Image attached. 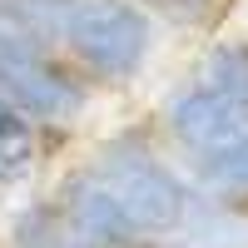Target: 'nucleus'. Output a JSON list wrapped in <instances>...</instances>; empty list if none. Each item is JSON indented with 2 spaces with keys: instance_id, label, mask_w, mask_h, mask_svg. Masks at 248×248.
Segmentation results:
<instances>
[{
  "instance_id": "1",
  "label": "nucleus",
  "mask_w": 248,
  "mask_h": 248,
  "mask_svg": "<svg viewBox=\"0 0 248 248\" xmlns=\"http://www.w3.org/2000/svg\"><path fill=\"white\" fill-rule=\"evenodd\" d=\"M85 169L99 179V189L114 199V209L129 218V229L144 243L174 238V229L194 203V184L169 159H159L144 134H114Z\"/></svg>"
},
{
  "instance_id": "2",
  "label": "nucleus",
  "mask_w": 248,
  "mask_h": 248,
  "mask_svg": "<svg viewBox=\"0 0 248 248\" xmlns=\"http://www.w3.org/2000/svg\"><path fill=\"white\" fill-rule=\"evenodd\" d=\"M55 50L94 85H129L154 55V20L134 0H70Z\"/></svg>"
},
{
  "instance_id": "3",
  "label": "nucleus",
  "mask_w": 248,
  "mask_h": 248,
  "mask_svg": "<svg viewBox=\"0 0 248 248\" xmlns=\"http://www.w3.org/2000/svg\"><path fill=\"white\" fill-rule=\"evenodd\" d=\"M0 94L35 129H65L90 109V79L45 40L0 25Z\"/></svg>"
},
{
  "instance_id": "4",
  "label": "nucleus",
  "mask_w": 248,
  "mask_h": 248,
  "mask_svg": "<svg viewBox=\"0 0 248 248\" xmlns=\"http://www.w3.org/2000/svg\"><path fill=\"white\" fill-rule=\"evenodd\" d=\"M164 129L174 134V144L189 159H199V154H214L223 144H233L238 134H248V114L223 90L194 79V85H184V90L169 94V105H164Z\"/></svg>"
},
{
  "instance_id": "5",
  "label": "nucleus",
  "mask_w": 248,
  "mask_h": 248,
  "mask_svg": "<svg viewBox=\"0 0 248 248\" xmlns=\"http://www.w3.org/2000/svg\"><path fill=\"white\" fill-rule=\"evenodd\" d=\"M189 164H194L189 184L199 194H209L214 203H223V209H243L248 203V134H238L233 144H223L214 154H199Z\"/></svg>"
},
{
  "instance_id": "6",
  "label": "nucleus",
  "mask_w": 248,
  "mask_h": 248,
  "mask_svg": "<svg viewBox=\"0 0 248 248\" xmlns=\"http://www.w3.org/2000/svg\"><path fill=\"white\" fill-rule=\"evenodd\" d=\"M40 164V129L0 94V189L20 184Z\"/></svg>"
},
{
  "instance_id": "7",
  "label": "nucleus",
  "mask_w": 248,
  "mask_h": 248,
  "mask_svg": "<svg viewBox=\"0 0 248 248\" xmlns=\"http://www.w3.org/2000/svg\"><path fill=\"white\" fill-rule=\"evenodd\" d=\"M10 248H85V238L65 223L55 199H40L10 218Z\"/></svg>"
},
{
  "instance_id": "8",
  "label": "nucleus",
  "mask_w": 248,
  "mask_h": 248,
  "mask_svg": "<svg viewBox=\"0 0 248 248\" xmlns=\"http://www.w3.org/2000/svg\"><path fill=\"white\" fill-rule=\"evenodd\" d=\"M65 10H70V0H0V25H10L20 35H30V40L55 45Z\"/></svg>"
},
{
  "instance_id": "9",
  "label": "nucleus",
  "mask_w": 248,
  "mask_h": 248,
  "mask_svg": "<svg viewBox=\"0 0 248 248\" xmlns=\"http://www.w3.org/2000/svg\"><path fill=\"white\" fill-rule=\"evenodd\" d=\"M199 79L214 85V90H223L248 114V45H218L209 60H203V75Z\"/></svg>"
},
{
  "instance_id": "10",
  "label": "nucleus",
  "mask_w": 248,
  "mask_h": 248,
  "mask_svg": "<svg viewBox=\"0 0 248 248\" xmlns=\"http://www.w3.org/2000/svg\"><path fill=\"white\" fill-rule=\"evenodd\" d=\"M134 5H154V10H174V15H194L199 5H209V0H134Z\"/></svg>"
},
{
  "instance_id": "11",
  "label": "nucleus",
  "mask_w": 248,
  "mask_h": 248,
  "mask_svg": "<svg viewBox=\"0 0 248 248\" xmlns=\"http://www.w3.org/2000/svg\"><path fill=\"white\" fill-rule=\"evenodd\" d=\"M164 248H169V243H164Z\"/></svg>"
}]
</instances>
